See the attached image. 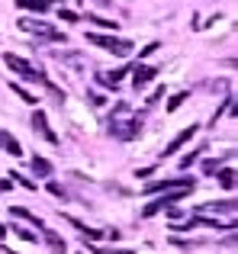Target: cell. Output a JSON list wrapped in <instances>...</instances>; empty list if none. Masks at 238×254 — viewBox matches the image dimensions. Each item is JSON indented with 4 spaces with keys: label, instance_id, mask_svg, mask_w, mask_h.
<instances>
[{
    "label": "cell",
    "instance_id": "6da1fadb",
    "mask_svg": "<svg viewBox=\"0 0 238 254\" xmlns=\"http://www.w3.org/2000/svg\"><path fill=\"white\" fill-rule=\"evenodd\" d=\"M3 62H6V68H10V71H16V74L23 77V81H42V84H49L42 71H39V68H32V64L26 62V58L13 55V52H6V55H3Z\"/></svg>",
    "mask_w": 238,
    "mask_h": 254
},
{
    "label": "cell",
    "instance_id": "7a4b0ae2",
    "mask_svg": "<svg viewBox=\"0 0 238 254\" xmlns=\"http://www.w3.org/2000/svg\"><path fill=\"white\" fill-rule=\"evenodd\" d=\"M87 42L90 45H100V49L113 52V55H129L132 52V42H125V39H116V36H103V32H87Z\"/></svg>",
    "mask_w": 238,
    "mask_h": 254
},
{
    "label": "cell",
    "instance_id": "3957f363",
    "mask_svg": "<svg viewBox=\"0 0 238 254\" xmlns=\"http://www.w3.org/2000/svg\"><path fill=\"white\" fill-rule=\"evenodd\" d=\"M138 132H142V119H119V116L110 119V135L116 138H135Z\"/></svg>",
    "mask_w": 238,
    "mask_h": 254
},
{
    "label": "cell",
    "instance_id": "277c9868",
    "mask_svg": "<svg viewBox=\"0 0 238 254\" xmlns=\"http://www.w3.org/2000/svg\"><path fill=\"white\" fill-rule=\"evenodd\" d=\"M193 177H168V180H151L145 190L148 193H164V190H193Z\"/></svg>",
    "mask_w": 238,
    "mask_h": 254
},
{
    "label": "cell",
    "instance_id": "5b68a950",
    "mask_svg": "<svg viewBox=\"0 0 238 254\" xmlns=\"http://www.w3.org/2000/svg\"><path fill=\"white\" fill-rule=\"evenodd\" d=\"M32 129H36L39 135L45 138V142L58 145V135H55V132H52V126H49V119H45V113H42V110H36V113H32Z\"/></svg>",
    "mask_w": 238,
    "mask_h": 254
},
{
    "label": "cell",
    "instance_id": "8992f818",
    "mask_svg": "<svg viewBox=\"0 0 238 254\" xmlns=\"http://www.w3.org/2000/svg\"><path fill=\"white\" fill-rule=\"evenodd\" d=\"M19 26H23L26 32H39V36L42 39H52V42H61V32H55V29H49V26L45 23H32V19H19Z\"/></svg>",
    "mask_w": 238,
    "mask_h": 254
},
{
    "label": "cell",
    "instance_id": "52a82bcc",
    "mask_svg": "<svg viewBox=\"0 0 238 254\" xmlns=\"http://www.w3.org/2000/svg\"><path fill=\"white\" fill-rule=\"evenodd\" d=\"M196 129H200V126L193 123V126H187V129H183V132H177V135H174V138H171V142H168V148H164V158H168L171 151H177V148H180V145H187L190 138H193V132H196Z\"/></svg>",
    "mask_w": 238,
    "mask_h": 254
},
{
    "label": "cell",
    "instance_id": "ba28073f",
    "mask_svg": "<svg viewBox=\"0 0 238 254\" xmlns=\"http://www.w3.org/2000/svg\"><path fill=\"white\" fill-rule=\"evenodd\" d=\"M155 74H158V71L151 68V64H138V68H135V74H132V84H135V90L148 87L151 81H155Z\"/></svg>",
    "mask_w": 238,
    "mask_h": 254
},
{
    "label": "cell",
    "instance_id": "9c48e42d",
    "mask_svg": "<svg viewBox=\"0 0 238 254\" xmlns=\"http://www.w3.org/2000/svg\"><path fill=\"white\" fill-rule=\"evenodd\" d=\"M203 212H226V216H235V199H222V203H203L200 206V216Z\"/></svg>",
    "mask_w": 238,
    "mask_h": 254
},
{
    "label": "cell",
    "instance_id": "30bf717a",
    "mask_svg": "<svg viewBox=\"0 0 238 254\" xmlns=\"http://www.w3.org/2000/svg\"><path fill=\"white\" fill-rule=\"evenodd\" d=\"M42 238H45V245H49L55 254H64V238L58 235L55 229H45V225H42Z\"/></svg>",
    "mask_w": 238,
    "mask_h": 254
},
{
    "label": "cell",
    "instance_id": "8fae6325",
    "mask_svg": "<svg viewBox=\"0 0 238 254\" xmlns=\"http://www.w3.org/2000/svg\"><path fill=\"white\" fill-rule=\"evenodd\" d=\"M0 148H3L6 155H13V158H16V155H23V148H19V142H16V138H13V135H10L6 129H0Z\"/></svg>",
    "mask_w": 238,
    "mask_h": 254
},
{
    "label": "cell",
    "instance_id": "7c38bea8",
    "mask_svg": "<svg viewBox=\"0 0 238 254\" xmlns=\"http://www.w3.org/2000/svg\"><path fill=\"white\" fill-rule=\"evenodd\" d=\"M52 3H55V0H16V6H23V10H36V13H45Z\"/></svg>",
    "mask_w": 238,
    "mask_h": 254
},
{
    "label": "cell",
    "instance_id": "4fadbf2b",
    "mask_svg": "<svg viewBox=\"0 0 238 254\" xmlns=\"http://www.w3.org/2000/svg\"><path fill=\"white\" fill-rule=\"evenodd\" d=\"M10 212H13L16 219H26V222H32L36 229H42V219H39V216H32V212H29V209H23V206H13Z\"/></svg>",
    "mask_w": 238,
    "mask_h": 254
},
{
    "label": "cell",
    "instance_id": "5bb4252c",
    "mask_svg": "<svg viewBox=\"0 0 238 254\" xmlns=\"http://www.w3.org/2000/svg\"><path fill=\"white\" fill-rule=\"evenodd\" d=\"M32 171H36L39 177H49V174H52V161H49V158H32Z\"/></svg>",
    "mask_w": 238,
    "mask_h": 254
},
{
    "label": "cell",
    "instance_id": "9a60e30c",
    "mask_svg": "<svg viewBox=\"0 0 238 254\" xmlns=\"http://www.w3.org/2000/svg\"><path fill=\"white\" fill-rule=\"evenodd\" d=\"M10 87H13V93H16V97H19V100H23V103H29V106H32V103H36V97H32V93H29V90H26V87H23V84H16V81H10Z\"/></svg>",
    "mask_w": 238,
    "mask_h": 254
},
{
    "label": "cell",
    "instance_id": "2e32d148",
    "mask_svg": "<svg viewBox=\"0 0 238 254\" xmlns=\"http://www.w3.org/2000/svg\"><path fill=\"white\" fill-rule=\"evenodd\" d=\"M219 184L226 187V190H235V171L232 168H222L219 171Z\"/></svg>",
    "mask_w": 238,
    "mask_h": 254
},
{
    "label": "cell",
    "instance_id": "e0dca14e",
    "mask_svg": "<svg viewBox=\"0 0 238 254\" xmlns=\"http://www.w3.org/2000/svg\"><path fill=\"white\" fill-rule=\"evenodd\" d=\"M90 23L100 26V29H116V26H119V23H113V19H103V16H90Z\"/></svg>",
    "mask_w": 238,
    "mask_h": 254
},
{
    "label": "cell",
    "instance_id": "ac0fdd59",
    "mask_svg": "<svg viewBox=\"0 0 238 254\" xmlns=\"http://www.w3.org/2000/svg\"><path fill=\"white\" fill-rule=\"evenodd\" d=\"M219 168H222V158H209V161L203 164V171H206V174H216Z\"/></svg>",
    "mask_w": 238,
    "mask_h": 254
},
{
    "label": "cell",
    "instance_id": "d6986e66",
    "mask_svg": "<svg viewBox=\"0 0 238 254\" xmlns=\"http://www.w3.org/2000/svg\"><path fill=\"white\" fill-rule=\"evenodd\" d=\"M58 16H61V23H77V13L74 10H64V6L58 10Z\"/></svg>",
    "mask_w": 238,
    "mask_h": 254
},
{
    "label": "cell",
    "instance_id": "ffe728a7",
    "mask_svg": "<svg viewBox=\"0 0 238 254\" xmlns=\"http://www.w3.org/2000/svg\"><path fill=\"white\" fill-rule=\"evenodd\" d=\"M200 151H203V148H196V151H190V155H183V158H180V168H190V164L200 158Z\"/></svg>",
    "mask_w": 238,
    "mask_h": 254
},
{
    "label": "cell",
    "instance_id": "44dd1931",
    "mask_svg": "<svg viewBox=\"0 0 238 254\" xmlns=\"http://www.w3.org/2000/svg\"><path fill=\"white\" fill-rule=\"evenodd\" d=\"M13 229H16V225H13ZM16 235H19V238H26V242H36V238H39L36 232H29V229H16Z\"/></svg>",
    "mask_w": 238,
    "mask_h": 254
},
{
    "label": "cell",
    "instance_id": "7402d4cb",
    "mask_svg": "<svg viewBox=\"0 0 238 254\" xmlns=\"http://www.w3.org/2000/svg\"><path fill=\"white\" fill-rule=\"evenodd\" d=\"M183 100H187V93H177V97H174V100H171V103H168V113H174L177 106L183 103Z\"/></svg>",
    "mask_w": 238,
    "mask_h": 254
},
{
    "label": "cell",
    "instance_id": "603a6c76",
    "mask_svg": "<svg viewBox=\"0 0 238 254\" xmlns=\"http://www.w3.org/2000/svg\"><path fill=\"white\" fill-rule=\"evenodd\" d=\"M90 103H94V106H103V103H107V97H100V93H90Z\"/></svg>",
    "mask_w": 238,
    "mask_h": 254
},
{
    "label": "cell",
    "instance_id": "cb8c5ba5",
    "mask_svg": "<svg viewBox=\"0 0 238 254\" xmlns=\"http://www.w3.org/2000/svg\"><path fill=\"white\" fill-rule=\"evenodd\" d=\"M10 187H13L10 180H0V190H10Z\"/></svg>",
    "mask_w": 238,
    "mask_h": 254
},
{
    "label": "cell",
    "instance_id": "d4e9b609",
    "mask_svg": "<svg viewBox=\"0 0 238 254\" xmlns=\"http://www.w3.org/2000/svg\"><path fill=\"white\" fill-rule=\"evenodd\" d=\"M6 235V225H0V238H3Z\"/></svg>",
    "mask_w": 238,
    "mask_h": 254
},
{
    "label": "cell",
    "instance_id": "484cf974",
    "mask_svg": "<svg viewBox=\"0 0 238 254\" xmlns=\"http://www.w3.org/2000/svg\"><path fill=\"white\" fill-rule=\"evenodd\" d=\"M97 3H100V6H110V0H97Z\"/></svg>",
    "mask_w": 238,
    "mask_h": 254
}]
</instances>
